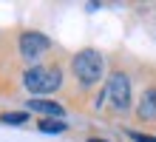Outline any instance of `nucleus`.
I'll list each match as a JSON object with an SVG mask.
<instances>
[{"label":"nucleus","mask_w":156,"mask_h":142,"mask_svg":"<svg viewBox=\"0 0 156 142\" xmlns=\"http://www.w3.org/2000/svg\"><path fill=\"white\" fill-rule=\"evenodd\" d=\"M71 68H74V77H77L82 85H94V82H99L105 65H102V57H99L94 49H85V51H80V54L74 57Z\"/></svg>","instance_id":"1"},{"label":"nucleus","mask_w":156,"mask_h":142,"mask_svg":"<svg viewBox=\"0 0 156 142\" xmlns=\"http://www.w3.org/2000/svg\"><path fill=\"white\" fill-rule=\"evenodd\" d=\"M23 82H26V88H29L31 94H51V91H57L60 85H62V74H60V68L37 65V68L26 71Z\"/></svg>","instance_id":"2"},{"label":"nucleus","mask_w":156,"mask_h":142,"mask_svg":"<svg viewBox=\"0 0 156 142\" xmlns=\"http://www.w3.org/2000/svg\"><path fill=\"white\" fill-rule=\"evenodd\" d=\"M102 97L111 102V108H114V111H125L128 105H131V82H128V77H125L122 71L111 74V80H108L105 91H102Z\"/></svg>","instance_id":"3"},{"label":"nucleus","mask_w":156,"mask_h":142,"mask_svg":"<svg viewBox=\"0 0 156 142\" xmlns=\"http://www.w3.org/2000/svg\"><path fill=\"white\" fill-rule=\"evenodd\" d=\"M48 49H51V40L45 34H40V31H23L20 34V54L26 60H37Z\"/></svg>","instance_id":"4"},{"label":"nucleus","mask_w":156,"mask_h":142,"mask_svg":"<svg viewBox=\"0 0 156 142\" xmlns=\"http://www.w3.org/2000/svg\"><path fill=\"white\" fill-rule=\"evenodd\" d=\"M136 114H139V119H145V122L156 119V88H148V91L142 94V100H139V108H136Z\"/></svg>","instance_id":"5"},{"label":"nucleus","mask_w":156,"mask_h":142,"mask_svg":"<svg viewBox=\"0 0 156 142\" xmlns=\"http://www.w3.org/2000/svg\"><path fill=\"white\" fill-rule=\"evenodd\" d=\"M29 108L40 114H51V117H62V105H57L51 100H29Z\"/></svg>","instance_id":"6"},{"label":"nucleus","mask_w":156,"mask_h":142,"mask_svg":"<svg viewBox=\"0 0 156 142\" xmlns=\"http://www.w3.org/2000/svg\"><path fill=\"white\" fill-rule=\"evenodd\" d=\"M40 131H45V134H60V131H66V122H60V119H43Z\"/></svg>","instance_id":"7"},{"label":"nucleus","mask_w":156,"mask_h":142,"mask_svg":"<svg viewBox=\"0 0 156 142\" xmlns=\"http://www.w3.org/2000/svg\"><path fill=\"white\" fill-rule=\"evenodd\" d=\"M3 122H12V125H17V122H26V114H3Z\"/></svg>","instance_id":"8"},{"label":"nucleus","mask_w":156,"mask_h":142,"mask_svg":"<svg viewBox=\"0 0 156 142\" xmlns=\"http://www.w3.org/2000/svg\"><path fill=\"white\" fill-rule=\"evenodd\" d=\"M131 137H133L136 142H156L153 137H145V134H136V131H131Z\"/></svg>","instance_id":"9"},{"label":"nucleus","mask_w":156,"mask_h":142,"mask_svg":"<svg viewBox=\"0 0 156 142\" xmlns=\"http://www.w3.org/2000/svg\"><path fill=\"white\" fill-rule=\"evenodd\" d=\"M88 142H102V139H88Z\"/></svg>","instance_id":"10"}]
</instances>
